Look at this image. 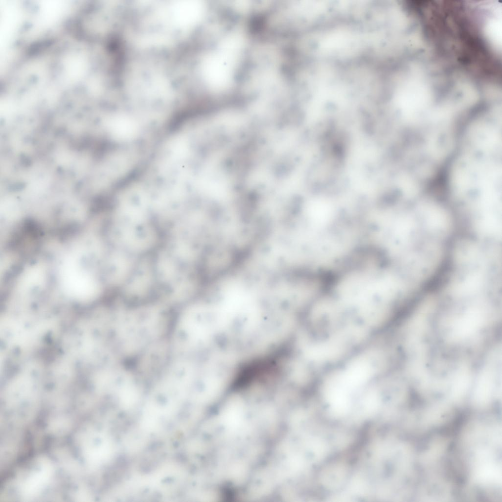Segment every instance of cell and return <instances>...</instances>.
Here are the masks:
<instances>
[{
	"instance_id": "cell-1",
	"label": "cell",
	"mask_w": 502,
	"mask_h": 502,
	"mask_svg": "<svg viewBox=\"0 0 502 502\" xmlns=\"http://www.w3.org/2000/svg\"><path fill=\"white\" fill-rule=\"evenodd\" d=\"M473 20L480 39L495 55L501 57L502 4L498 1L471 3Z\"/></svg>"
},
{
	"instance_id": "cell-2",
	"label": "cell",
	"mask_w": 502,
	"mask_h": 502,
	"mask_svg": "<svg viewBox=\"0 0 502 502\" xmlns=\"http://www.w3.org/2000/svg\"><path fill=\"white\" fill-rule=\"evenodd\" d=\"M117 89H118V88H117ZM121 93H122V92H121ZM124 95H125V94H124Z\"/></svg>"
}]
</instances>
